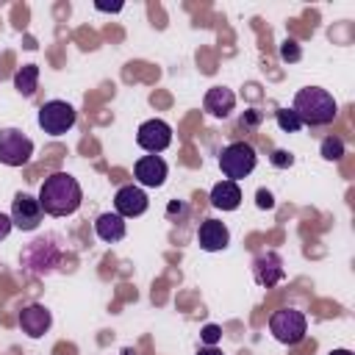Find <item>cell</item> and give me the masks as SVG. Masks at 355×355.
<instances>
[{
  "instance_id": "cell-9",
  "label": "cell",
  "mask_w": 355,
  "mask_h": 355,
  "mask_svg": "<svg viewBox=\"0 0 355 355\" xmlns=\"http://www.w3.org/2000/svg\"><path fill=\"white\" fill-rule=\"evenodd\" d=\"M11 225L19 227V230H36L42 225V205H39V197H31V194H17L11 200Z\"/></svg>"
},
{
  "instance_id": "cell-19",
  "label": "cell",
  "mask_w": 355,
  "mask_h": 355,
  "mask_svg": "<svg viewBox=\"0 0 355 355\" xmlns=\"http://www.w3.org/2000/svg\"><path fill=\"white\" fill-rule=\"evenodd\" d=\"M344 153H347V147H344V139H338V136H327V139H322V144H319V155H322L324 161H341Z\"/></svg>"
},
{
  "instance_id": "cell-17",
  "label": "cell",
  "mask_w": 355,
  "mask_h": 355,
  "mask_svg": "<svg viewBox=\"0 0 355 355\" xmlns=\"http://www.w3.org/2000/svg\"><path fill=\"white\" fill-rule=\"evenodd\" d=\"M211 205L216 208V211H236L239 205H241V189H239V183H233V180H219L214 189H211Z\"/></svg>"
},
{
  "instance_id": "cell-13",
  "label": "cell",
  "mask_w": 355,
  "mask_h": 355,
  "mask_svg": "<svg viewBox=\"0 0 355 355\" xmlns=\"http://www.w3.org/2000/svg\"><path fill=\"white\" fill-rule=\"evenodd\" d=\"M197 244H200V250H205V252H219V250H225V247L230 244V230H227V225L219 222V219H202L200 227H197Z\"/></svg>"
},
{
  "instance_id": "cell-25",
  "label": "cell",
  "mask_w": 355,
  "mask_h": 355,
  "mask_svg": "<svg viewBox=\"0 0 355 355\" xmlns=\"http://www.w3.org/2000/svg\"><path fill=\"white\" fill-rule=\"evenodd\" d=\"M261 122V111H255V108H250V111H244V116H241V125L247 128V125H258Z\"/></svg>"
},
{
  "instance_id": "cell-20",
  "label": "cell",
  "mask_w": 355,
  "mask_h": 355,
  "mask_svg": "<svg viewBox=\"0 0 355 355\" xmlns=\"http://www.w3.org/2000/svg\"><path fill=\"white\" fill-rule=\"evenodd\" d=\"M275 119H277V128L286 130V133L302 130V122H300V116H297L291 108H277V111H275Z\"/></svg>"
},
{
  "instance_id": "cell-6",
  "label": "cell",
  "mask_w": 355,
  "mask_h": 355,
  "mask_svg": "<svg viewBox=\"0 0 355 355\" xmlns=\"http://www.w3.org/2000/svg\"><path fill=\"white\" fill-rule=\"evenodd\" d=\"M78 114L67 100H47L39 108V128L47 136H64L67 130H72Z\"/></svg>"
},
{
  "instance_id": "cell-11",
  "label": "cell",
  "mask_w": 355,
  "mask_h": 355,
  "mask_svg": "<svg viewBox=\"0 0 355 355\" xmlns=\"http://www.w3.org/2000/svg\"><path fill=\"white\" fill-rule=\"evenodd\" d=\"M150 200H147V191L136 183H128L122 189H116L114 194V211L122 216V219H133V216H141L147 211Z\"/></svg>"
},
{
  "instance_id": "cell-22",
  "label": "cell",
  "mask_w": 355,
  "mask_h": 355,
  "mask_svg": "<svg viewBox=\"0 0 355 355\" xmlns=\"http://www.w3.org/2000/svg\"><path fill=\"white\" fill-rule=\"evenodd\" d=\"M200 338L205 341V347H216V341L222 338V327H219V324H205V327L200 330Z\"/></svg>"
},
{
  "instance_id": "cell-26",
  "label": "cell",
  "mask_w": 355,
  "mask_h": 355,
  "mask_svg": "<svg viewBox=\"0 0 355 355\" xmlns=\"http://www.w3.org/2000/svg\"><path fill=\"white\" fill-rule=\"evenodd\" d=\"M11 227H14V225H11V216H8V214H0V241L11 233Z\"/></svg>"
},
{
  "instance_id": "cell-1",
  "label": "cell",
  "mask_w": 355,
  "mask_h": 355,
  "mask_svg": "<svg viewBox=\"0 0 355 355\" xmlns=\"http://www.w3.org/2000/svg\"><path fill=\"white\" fill-rule=\"evenodd\" d=\"M83 189L69 172H53L39 189V205L50 216H69L80 208Z\"/></svg>"
},
{
  "instance_id": "cell-18",
  "label": "cell",
  "mask_w": 355,
  "mask_h": 355,
  "mask_svg": "<svg viewBox=\"0 0 355 355\" xmlns=\"http://www.w3.org/2000/svg\"><path fill=\"white\" fill-rule=\"evenodd\" d=\"M36 83H39V67L36 64H25L14 72V89L22 97H31L36 92Z\"/></svg>"
},
{
  "instance_id": "cell-28",
  "label": "cell",
  "mask_w": 355,
  "mask_h": 355,
  "mask_svg": "<svg viewBox=\"0 0 355 355\" xmlns=\"http://www.w3.org/2000/svg\"><path fill=\"white\" fill-rule=\"evenodd\" d=\"M197 355H225V352L216 347H202V349H197Z\"/></svg>"
},
{
  "instance_id": "cell-7",
  "label": "cell",
  "mask_w": 355,
  "mask_h": 355,
  "mask_svg": "<svg viewBox=\"0 0 355 355\" xmlns=\"http://www.w3.org/2000/svg\"><path fill=\"white\" fill-rule=\"evenodd\" d=\"M33 155V141L17 128H0V164L25 166Z\"/></svg>"
},
{
  "instance_id": "cell-23",
  "label": "cell",
  "mask_w": 355,
  "mask_h": 355,
  "mask_svg": "<svg viewBox=\"0 0 355 355\" xmlns=\"http://www.w3.org/2000/svg\"><path fill=\"white\" fill-rule=\"evenodd\" d=\"M269 161H272V166H277V169H288V166L294 164V155H291L288 150H275Z\"/></svg>"
},
{
  "instance_id": "cell-3",
  "label": "cell",
  "mask_w": 355,
  "mask_h": 355,
  "mask_svg": "<svg viewBox=\"0 0 355 355\" xmlns=\"http://www.w3.org/2000/svg\"><path fill=\"white\" fill-rule=\"evenodd\" d=\"M61 255H64V252H61L58 236H55V233H47V236L33 239V241L22 250L19 263H22V269H25L28 275L42 277V275H50V272L61 263Z\"/></svg>"
},
{
  "instance_id": "cell-29",
  "label": "cell",
  "mask_w": 355,
  "mask_h": 355,
  "mask_svg": "<svg viewBox=\"0 0 355 355\" xmlns=\"http://www.w3.org/2000/svg\"><path fill=\"white\" fill-rule=\"evenodd\" d=\"M327 355H352V352H349V349H330Z\"/></svg>"
},
{
  "instance_id": "cell-14",
  "label": "cell",
  "mask_w": 355,
  "mask_h": 355,
  "mask_svg": "<svg viewBox=\"0 0 355 355\" xmlns=\"http://www.w3.org/2000/svg\"><path fill=\"white\" fill-rule=\"evenodd\" d=\"M50 324H53V313L39 302H31L19 311V327L31 338H42L50 330Z\"/></svg>"
},
{
  "instance_id": "cell-5",
  "label": "cell",
  "mask_w": 355,
  "mask_h": 355,
  "mask_svg": "<svg viewBox=\"0 0 355 355\" xmlns=\"http://www.w3.org/2000/svg\"><path fill=\"white\" fill-rule=\"evenodd\" d=\"M269 333L280 341V344H300L308 333V322H305V313L297 311V308H280L269 316Z\"/></svg>"
},
{
  "instance_id": "cell-16",
  "label": "cell",
  "mask_w": 355,
  "mask_h": 355,
  "mask_svg": "<svg viewBox=\"0 0 355 355\" xmlns=\"http://www.w3.org/2000/svg\"><path fill=\"white\" fill-rule=\"evenodd\" d=\"M94 233H97L100 241H105V244H116V241L125 239L128 225H125V219H122L116 211H105V214H100V216L94 219Z\"/></svg>"
},
{
  "instance_id": "cell-12",
  "label": "cell",
  "mask_w": 355,
  "mask_h": 355,
  "mask_svg": "<svg viewBox=\"0 0 355 355\" xmlns=\"http://www.w3.org/2000/svg\"><path fill=\"white\" fill-rule=\"evenodd\" d=\"M133 175H136V183L139 186H147V189H158L164 186L166 175H169V166L161 155H141L133 166Z\"/></svg>"
},
{
  "instance_id": "cell-2",
  "label": "cell",
  "mask_w": 355,
  "mask_h": 355,
  "mask_svg": "<svg viewBox=\"0 0 355 355\" xmlns=\"http://www.w3.org/2000/svg\"><path fill=\"white\" fill-rule=\"evenodd\" d=\"M291 111L300 116L302 125H313V128H322V125H330L338 114V105L333 100V94L322 86H305L294 94V103H291Z\"/></svg>"
},
{
  "instance_id": "cell-4",
  "label": "cell",
  "mask_w": 355,
  "mask_h": 355,
  "mask_svg": "<svg viewBox=\"0 0 355 355\" xmlns=\"http://www.w3.org/2000/svg\"><path fill=\"white\" fill-rule=\"evenodd\" d=\"M258 164V155H255V147L247 144V141H230L222 153H219V169L225 175V180H244Z\"/></svg>"
},
{
  "instance_id": "cell-30",
  "label": "cell",
  "mask_w": 355,
  "mask_h": 355,
  "mask_svg": "<svg viewBox=\"0 0 355 355\" xmlns=\"http://www.w3.org/2000/svg\"><path fill=\"white\" fill-rule=\"evenodd\" d=\"M122 355H133V349H125V352H122Z\"/></svg>"
},
{
  "instance_id": "cell-8",
  "label": "cell",
  "mask_w": 355,
  "mask_h": 355,
  "mask_svg": "<svg viewBox=\"0 0 355 355\" xmlns=\"http://www.w3.org/2000/svg\"><path fill=\"white\" fill-rule=\"evenodd\" d=\"M136 144L141 150H147L150 155L164 153L172 144V128H169V122H164V119H147V122H141L139 130H136Z\"/></svg>"
},
{
  "instance_id": "cell-21",
  "label": "cell",
  "mask_w": 355,
  "mask_h": 355,
  "mask_svg": "<svg viewBox=\"0 0 355 355\" xmlns=\"http://www.w3.org/2000/svg\"><path fill=\"white\" fill-rule=\"evenodd\" d=\"M280 58H283V61H288V64L300 61V58H302L300 44H297L294 39H283V44H280Z\"/></svg>"
},
{
  "instance_id": "cell-27",
  "label": "cell",
  "mask_w": 355,
  "mask_h": 355,
  "mask_svg": "<svg viewBox=\"0 0 355 355\" xmlns=\"http://www.w3.org/2000/svg\"><path fill=\"white\" fill-rule=\"evenodd\" d=\"M186 211H189V208H186V202H169V208H166V216H169V219H172L175 214H180V216H183Z\"/></svg>"
},
{
  "instance_id": "cell-24",
  "label": "cell",
  "mask_w": 355,
  "mask_h": 355,
  "mask_svg": "<svg viewBox=\"0 0 355 355\" xmlns=\"http://www.w3.org/2000/svg\"><path fill=\"white\" fill-rule=\"evenodd\" d=\"M255 205H258L261 211L275 208V197H272V191H269V189H258V191H255Z\"/></svg>"
},
{
  "instance_id": "cell-15",
  "label": "cell",
  "mask_w": 355,
  "mask_h": 355,
  "mask_svg": "<svg viewBox=\"0 0 355 355\" xmlns=\"http://www.w3.org/2000/svg\"><path fill=\"white\" fill-rule=\"evenodd\" d=\"M202 108H205V114H211L216 119H225L236 108V94L227 86H211L202 97Z\"/></svg>"
},
{
  "instance_id": "cell-10",
  "label": "cell",
  "mask_w": 355,
  "mask_h": 355,
  "mask_svg": "<svg viewBox=\"0 0 355 355\" xmlns=\"http://www.w3.org/2000/svg\"><path fill=\"white\" fill-rule=\"evenodd\" d=\"M252 277L258 286L263 288H272L277 286L283 277H286V269H283V258L275 252V250H263L252 258Z\"/></svg>"
}]
</instances>
